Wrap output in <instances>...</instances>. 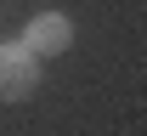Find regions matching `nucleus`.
Here are the masks:
<instances>
[{"instance_id":"obj_2","label":"nucleus","mask_w":147,"mask_h":136,"mask_svg":"<svg viewBox=\"0 0 147 136\" xmlns=\"http://www.w3.org/2000/svg\"><path fill=\"white\" fill-rule=\"evenodd\" d=\"M23 45H28L34 57H40V51H62V45H68V23L45 12V17H34V28H28V40H23Z\"/></svg>"},{"instance_id":"obj_1","label":"nucleus","mask_w":147,"mask_h":136,"mask_svg":"<svg viewBox=\"0 0 147 136\" xmlns=\"http://www.w3.org/2000/svg\"><path fill=\"white\" fill-rule=\"evenodd\" d=\"M28 85H34V51L6 45L0 51V97H28Z\"/></svg>"}]
</instances>
